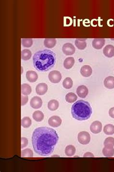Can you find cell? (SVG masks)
I'll return each instance as SVG.
<instances>
[{
    "mask_svg": "<svg viewBox=\"0 0 114 172\" xmlns=\"http://www.w3.org/2000/svg\"><path fill=\"white\" fill-rule=\"evenodd\" d=\"M58 140V135L56 130L46 127L36 128L32 136L34 151L45 157L52 154Z\"/></svg>",
    "mask_w": 114,
    "mask_h": 172,
    "instance_id": "1",
    "label": "cell"
},
{
    "mask_svg": "<svg viewBox=\"0 0 114 172\" xmlns=\"http://www.w3.org/2000/svg\"><path fill=\"white\" fill-rule=\"evenodd\" d=\"M56 63V54L49 50H39L33 55V66L39 71L49 70L54 67Z\"/></svg>",
    "mask_w": 114,
    "mask_h": 172,
    "instance_id": "2",
    "label": "cell"
},
{
    "mask_svg": "<svg viewBox=\"0 0 114 172\" xmlns=\"http://www.w3.org/2000/svg\"><path fill=\"white\" fill-rule=\"evenodd\" d=\"M73 117L79 121L88 119L92 114V108L88 102L78 100L73 104L71 108Z\"/></svg>",
    "mask_w": 114,
    "mask_h": 172,
    "instance_id": "3",
    "label": "cell"
},
{
    "mask_svg": "<svg viewBox=\"0 0 114 172\" xmlns=\"http://www.w3.org/2000/svg\"><path fill=\"white\" fill-rule=\"evenodd\" d=\"M77 139L79 143L83 145H86L90 143L91 136L90 134L87 131H81L78 134Z\"/></svg>",
    "mask_w": 114,
    "mask_h": 172,
    "instance_id": "4",
    "label": "cell"
},
{
    "mask_svg": "<svg viewBox=\"0 0 114 172\" xmlns=\"http://www.w3.org/2000/svg\"><path fill=\"white\" fill-rule=\"evenodd\" d=\"M48 78L51 82L53 84H57L61 81L62 75L58 71H51L49 74Z\"/></svg>",
    "mask_w": 114,
    "mask_h": 172,
    "instance_id": "5",
    "label": "cell"
},
{
    "mask_svg": "<svg viewBox=\"0 0 114 172\" xmlns=\"http://www.w3.org/2000/svg\"><path fill=\"white\" fill-rule=\"evenodd\" d=\"M62 50L66 55H72L75 53L76 49L73 44L67 43L63 45Z\"/></svg>",
    "mask_w": 114,
    "mask_h": 172,
    "instance_id": "6",
    "label": "cell"
},
{
    "mask_svg": "<svg viewBox=\"0 0 114 172\" xmlns=\"http://www.w3.org/2000/svg\"><path fill=\"white\" fill-rule=\"evenodd\" d=\"M102 130V124L99 121H94L90 126V130L94 134L99 133Z\"/></svg>",
    "mask_w": 114,
    "mask_h": 172,
    "instance_id": "7",
    "label": "cell"
},
{
    "mask_svg": "<svg viewBox=\"0 0 114 172\" xmlns=\"http://www.w3.org/2000/svg\"><path fill=\"white\" fill-rule=\"evenodd\" d=\"M62 123V119L58 116H53L49 119L48 124L52 127H59Z\"/></svg>",
    "mask_w": 114,
    "mask_h": 172,
    "instance_id": "8",
    "label": "cell"
},
{
    "mask_svg": "<svg viewBox=\"0 0 114 172\" xmlns=\"http://www.w3.org/2000/svg\"><path fill=\"white\" fill-rule=\"evenodd\" d=\"M30 105L32 108L35 109H38L41 108L42 105V99L39 96H34L31 99Z\"/></svg>",
    "mask_w": 114,
    "mask_h": 172,
    "instance_id": "9",
    "label": "cell"
},
{
    "mask_svg": "<svg viewBox=\"0 0 114 172\" xmlns=\"http://www.w3.org/2000/svg\"><path fill=\"white\" fill-rule=\"evenodd\" d=\"M48 90V86L45 83H41L37 85L36 87V92L39 96L45 95Z\"/></svg>",
    "mask_w": 114,
    "mask_h": 172,
    "instance_id": "10",
    "label": "cell"
},
{
    "mask_svg": "<svg viewBox=\"0 0 114 172\" xmlns=\"http://www.w3.org/2000/svg\"><path fill=\"white\" fill-rule=\"evenodd\" d=\"M88 89L85 85H80L77 89V94L80 98H86L88 95Z\"/></svg>",
    "mask_w": 114,
    "mask_h": 172,
    "instance_id": "11",
    "label": "cell"
},
{
    "mask_svg": "<svg viewBox=\"0 0 114 172\" xmlns=\"http://www.w3.org/2000/svg\"><path fill=\"white\" fill-rule=\"evenodd\" d=\"M103 53L105 56L111 58L114 56V46L112 45H107L104 48Z\"/></svg>",
    "mask_w": 114,
    "mask_h": 172,
    "instance_id": "12",
    "label": "cell"
},
{
    "mask_svg": "<svg viewBox=\"0 0 114 172\" xmlns=\"http://www.w3.org/2000/svg\"><path fill=\"white\" fill-rule=\"evenodd\" d=\"M105 44V39H94L92 42V45L94 49L100 50Z\"/></svg>",
    "mask_w": 114,
    "mask_h": 172,
    "instance_id": "13",
    "label": "cell"
},
{
    "mask_svg": "<svg viewBox=\"0 0 114 172\" xmlns=\"http://www.w3.org/2000/svg\"><path fill=\"white\" fill-rule=\"evenodd\" d=\"M93 73V70L89 65L83 66L80 69V73L84 77H89L91 76Z\"/></svg>",
    "mask_w": 114,
    "mask_h": 172,
    "instance_id": "14",
    "label": "cell"
},
{
    "mask_svg": "<svg viewBox=\"0 0 114 172\" xmlns=\"http://www.w3.org/2000/svg\"><path fill=\"white\" fill-rule=\"evenodd\" d=\"M26 78L30 82H34L38 80V75L34 71H28L26 73Z\"/></svg>",
    "mask_w": 114,
    "mask_h": 172,
    "instance_id": "15",
    "label": "cell"
},
{
    "mask_svg": "<svg viewBox=\"0 0 114 172\" xmlns=\"http://www.w3.org/2000/svg\"><path fill=\"white\" fill-rule=\"evenodd\" d=\"M104 85L108 89L114 88V77L109 76L104 79Z\"/></svg>",
    "mask_w": 114,
    "mask_h": 172,
    "instance_id": "16",
    "label": "cell"
},
{
    "mask_svg": "<svg viewBox=\"0 0 114 172\" xmlns=\"http://www.w3.org/2000/svg\"><path fill=\"white\" fill-rule=\"evenodd\" d=\"M86 39H77L75 41V44L77 48L79 50H83L86 48L87 43L86 42Z\"/></svg>",
    "mask_w": 114,
    "mask_h": 172,
    "instance_id": "17",
    "label": "cell"
},
{
    "mask_svg": "<svg viewBox=\"0 0 114 172\" xmlns=\"http://www.w3.org/2000/svg\"><path fill=\"white\" fill-rule=\"evenodd\" d=\"M75 63V60L73 57H69L65 59L64 63V67L66 69L69 70L72 67Z\"/></svg>",
    "mask_w": 114,
    "mask_h": 172,
    "instance_id": "18",
    "label": "cell"
},
{
    "mask_svg": "<svg viewBox=\"0 0 114 172\" xmlns=\"http://www.w3.org/2000/svg\"><path fill=\"white\" fill-rule=\"evenodd\" d=\"M103 154L105 157H113L114 155V148L113 147H104L103 149Z\"/></svg>",
    "mask_w": 114,
    "mask_h": 172,
    "instance_id": "19",
    "label": "cell"
},
{
    "mask_svg": "<svg viewBox=\"0 0 114 172\" xmlns=\"http://www.w3.org/2000/svg\"><path fill=\"white\" fill-rule=\"evenodd\" d=\"M32 89L31 86L27 84H23L21 85V93L23 95H29L31 93Z\"/></svg>",
    "mask_w": 114,
    "mask_h": 172,
    "instance_id": "20",
    "label": "cell"
},
{
    "mask_svg": "<svg viewBox=\"0 0 114 172\" xmlns=\"http://www.w3.org/2000/svg\"><path fill=\"white\" fill-rule=\"evenodd\" d=\"M32 117L36 121L39 122L43 120L45 117V115L40 110H36L34 112V113L32 114Z\"/></svg>",
    "mask_w": 114,
    "mask_h": 172,
    "instance_id": "21",
    "label": "cell"
},
{
    "mask_svg": "<svg viewBox=\"0 0 114 172\" xmlns=\"http://www.w3.org/2000/svg\"><path fill=\"white\" fill-rule=\"evenodd\" d=\"M56 44V40L55 39H45L44 41V45L46 48L51 49L54 47Z\"/></svg>",
    "mask_w": 114,
    "mask_h": 172,
    "instance_id": "22",
    "label": "cell"
},
{
    "mask_svg": "<svg viewBox=\"0 0 114 172\" xmlns=\"http://www.w3.org/2000/svg\"><path fill=\"white\" fill-rule=\"evenodd\" d=\"M59 107V102L55 99H53L49 102L48 103V108L51 111H55L58 109Z\"/></svg>",
    "mask_w": 114,
    "mask_h": 172,
    "instance_id": "23",
    "label": "cell"
},
{
    "mask_svg": "<svg viewBox=\"0 0 114 172\" xmlns=\"http://www.w3.org/2000/svg\"><path fill=\"white\" fill-rule=\"evenodd\" d=\"M104 132L106 135H111L114 134V126L112 124H107L104 128Z\"/></svg>",
    "mask_w": 114,
    "mask_h": 172,
    "instance_id": "24",
    "label": "cell"
},
{
    "mask_svg": "<svg viewBox=\"0 0 114 172\" xmlns=\"http://www.w3.org/2000/svg\"><path fill=\"white\" fill-rule=\"evenodd\" d=\"M32 53L28 49H24L21 51V59L24 61H28L31 59Z\"/></svg>",
    "mask_w": 114,
    "mask_h": 172,
    "instance_id": "25",
    "label": "cell"
},
{
    "mask_svg": "<svg viewBox=\"0 0 114 172\" xmlns=\"http://www.w3.org/2000/svg\"><path fill=\"white\" fill-rule=\"evenodd\" d=\"M76 152V148L73 145H67L65 149V153L66 155L69 157H71L74 155Z\"/></svg>",
    "mask_w": 114,
    "mask_h": 172,
    "instance_id": "26",
    "label": "cell"
},
{
    "mask_svg": "<svg viewBox=\"0 0 114 172\" xmlns=\"http://www.w3.org/2000/svg\"><path fill=\"white\" fill-rule=\"evenodd\" d=\"M73 82L72 79L69 77H67L64 80L63 82V86L66 89H69L72 87Z\"/></svg>",
    "mask_w": 114,
    "mask_h": 172,
    "instance_id": "27",
    "label": "cell"
},
{
    "mask_svg": "<svg viewBox=\"0 0 114 172\" xmlns=\"http://www.w3.org/2000/svg\"><path fill=\"white\" fill-rule=\"evenodd\" d=\"M65 99H66V101L67 102L71 103L76 102L77 99V97L76 94H74L73 93L70 92L66 94Z\"/></svg>",
    "mask_w": 114,
    "mask_h": 172,
    "instance_id": "28",
    "label": "cell"
},
{
    "mask_svg": "<svg viewBox=\"0 0 114 172\" xmlns=\"http://www.w3.org/2000/svg\"><path fill=\"white\" fill-rule=\"evenodd\" d=\"M31 125V120L28 117H23L21 120V126L24 128H29Z\"/></svg>",
    "mask_w": 114,
    "mask_h": 172,
    "instance_id": "29",
    "label": "cell"
},
{
    "mask_svg": "<svg viewBox=\"0 0 114 172\" xmlns=\"http://www.w3.org/2000/svg\"><path fill=\"white\" fill-rule=\"evenodd\" d=\"M21 43L24 47L29 48L33 44V40L32 39H22Z\"/></svg>",
    "mask_w": 114,
    "mask_h": 172,
    "instance_id": "30",
    "label": "cell"
},
{
    "mask_svg": "<svg viewBox=\"0 0 114 172\" xmlns=\"http://www.w3.org/2000/svg\"><path fill=\"white\" fill-rule=\"evenodd\" d=\"M33 156V152L31 149L29 148H26L22 150L21 157H32Z\"/></svg>",
    "mask_w": 114,
    "mask_h": 172,
    "instance_id": "31",
    "label": "cell"
},
{
    "mask_svg": "<svg viewBox=\"0 0 114 172\" xmlns=\"http://www.w3.org/2000/svg\"><path fill=\"white\" fill-rule=\"evenodd\" d=\"M104 146L105 147H114V138L111 137L107 138L104 141Z\"/></svg>",
    "mask_w": 114,
    "mask_h": 172,
    "instance_id": "32",
    "label": "cell"
},
{
    "mask_svg": "<svg viewBox=\"0 0 114 172\" xmlns=\"http://www.w3.org/2000/svg\"><path fill=\"white\" fill-rule=\"evenodd\" d=\"M28 145V140L26 138H21V148H24Z\"/></svg>",
    "mask_w": 114,
    "mask_h": 172,
    "instance_id": "33",
    "label": "cell"
},
{
    "mask_svg": "<svg viewBox=\"0 0 114 172\" xmlns=\"http://www.w3.org/2000/svg\"><path fill=\"white\" fill-rule=\"evenodd\" d=\"M28 98L26 96L21 95V106H24L28 102Z\"/></svg>",
    "mask_w": 114,
    "mask_h": 172,
    "instance_id": "34",
    "label": "cell"
},
{
    "mask_svg": "<svg viewBox=\"0 0 114 172\" xmlns=\"http://www.w3.org/2000/svg\"><path fill=\"white\" fill-rule=\"evenodd\" d=\"M109 114L111 118H114V107H112L109 110Z\"/></svg>",
    "mask_w": 114,
    "mask_h": 172,
    "instance_id": "35",
    "label": "cell"
},
{
    "mask_svg": "<svg viewBox=\"0 0 114 172\" xmlns=\"http://www.w3.org/2000/svg\"><path fill=\"white\" fill-rule=\"evenodd\" d=\"M83 157L84 158H86V157H90V158H94V154L93 153H91V152H86L84 154Z\"/></svg>",
    "mask_w": 114,
    "mask_h": 172,
    "instance_id": "36",
    "label": "cell"
},
{
    "mask_svg": "<svg viewBox=\"0 0 114 172\" xmlns=\"http://www.w3.org/2000/svg\"><path fill=\"white\" fill-rule=\"evenodd\" d=\"M21 74L23 73V67H21Z\"/></svg>",
    "mask_w": 114,
    "mask_h": 172,
    "instance_id": "37",
    "label": "cell"
}]
</instances>
